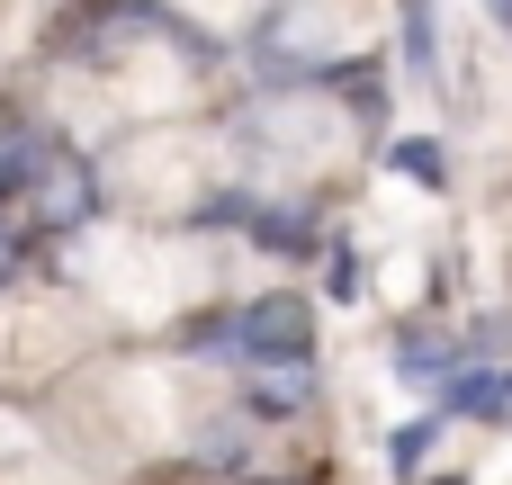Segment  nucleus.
<instances>
[{
	"label": "nucleus",
	"instance_id": "obj_1",
	"mask_svg": "<svg viewBox=\"0 0 512 485\" xmlns=\"http://www.w3.org/2000/svg\"><path fill=\"white\" fill-rule=\"evenodd\" d=\"M234 351L261 360V369L315 360V306H306V297H252V306L234 315Z\"/></svg>",
	"mask_w": 512,
	"mask_h": 485
},
{
	"label": "nucleus",
	"instance_id": "obj_2",
	"mask_svg": "<svg viewBox=\"0 0 512 485\" xmlns=\"http://www.w3.org/2000/svg\"><path fill=\"white\" fill-rule=\"evenodd\" d=\"M441 396H450V414H468V423H495V432L512 423V369H459Z\"/></svg>",
	"mask_w": 512,
	"mask_h": 485
},
{
	"label": "nucleus",
	"instance_id": "obj_3",
	"mask_svg": "<svg viewBox=\"0 0 512 485\" xmlns=\"http://www.w3.org/2000/svg\"><path fill=\"white\" fill-rule=\"evenodd\" d=\"M459 369H468V360H459V351H450L441 333H423V324H414V333L396 342V378H405V387H450Z\"/></svg>",
	"mask_w": 512,
	"mask_h": 485
},
{
	"label": "nucleus",
	"instance_id": "obj_4",
	"mask_svg": "<svg viewBox=\"0 0 512 485\" xmlns=\"http://www.w3.org/2000/svg\"><path fill=\"white\" fill-rule=\"evenodd\" d=\"M396 171L423 180V189H441V180H450V144H441V135H405V144H396Z\"/></svg>",
	"mask_w": 512,
	"mask_h": 485
},
{
	"label": "nucleus",
	"instance_id": "obj_5",
	"mask_svg": "<svg viewBox=\"0 0 512 485\" xmlns=\"http://www.w3.org/2000/svg\"><path fill=\"white\" fill-rule=\"evenodd\" d=\"M306 396H315V360H288V369H270V387H261L252 405H261V414H297Z\"/></svg>",
	"mask_w": 512,
	"mask_h": 485
},
{
	"label": "nucleus",
	"instance_id": "obj_6",
	"mask_svg": "<svg viewBox=\"0 0 512 485\" xmlns=\"http://www.w3.org/2000/svg\"><path fill=\"white\" fill-rule=\"evenodd\" d=\"M432 441H441V414H423V423H405V432H396V468H405V477H414V468H423V450H432Z\"/></svg>",
	"mask_w": 512,
	"mask_h": 485
},
{
	"label": "nucleus",
	"instance_id": "obj_7",
	"mask_svg": "<svg viewBox=\"0 0 512 485\" xmlns=\"http://www.w3.org/2000/svg\"><path fill=\"white\" fill-rule=\"evenodd\" d=\"M405 36H414V72H432V0H405Z\"/></svg>",
	"mask_w": 512,
	"mask_h": 485
},
{
	"label": "nucleus",
	"instance_id": "obj_8",
	"mask_svg": "<svg viewBox=\"0 0 512 485\" xmlns=\"http://www.w3.org/2000/svg\"><path fill=\"white\" fill-rule=\"evenodd\" d=\"M495 18H504V27H512V0H495Z\"/></svg>",
	"mask_w": 512,
	"mask_h": 485
},
{
	"label": "nucleus",
	"instance_id": "obj_9",
	"mask_svg": "<svg viewBox=\"0 0 512 485\" xmlns=\"http://www.w3.org/2000/svg\"><path fill=\"white\" fill-rule=\"evenodd\" d=\"M441 485H459V477H441Z\"/></svg>",
	"mask_w": 512,
	"mask_h": 485
}]
</instances>
